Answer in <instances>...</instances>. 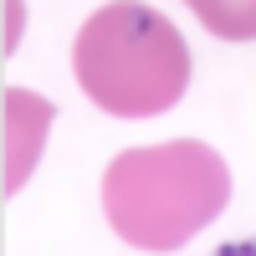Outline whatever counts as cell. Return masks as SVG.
<instances>
[{
  "label": "cell",
  "instance_id": "5b68a950",
  "mask_svg": "<svg viewBox=\"0 0 256 256\" xmlns=\"http://www.w3.org/2000/svg\"><path fill=\"white\" fill-rule=\"evenodd\" d=\"M216 256H256V236H246V241H226Z\"/></svg>",
  "mask_w": 256,
  "mask_h": 256
},
{
  "label": "cell",
  "instance_id": "6da1fadb",
  "mask_svg": "<svg viewBox=\"0 0 256 256\" xmlns=\"http://www.w3.org/2000/svg\"><path fill=\"white\" fill-rule=\"evenodd\" d=\"M230 200V169L210 144L169 138L102 169V216L138 251H180Z\"/></svg>",
  "mask_w": 256,
  "mask_h": 256
},
{
  "label": "cell",
  "instance_id": "3957f363",
  "mask_svg": "<svg viewBox=\"0 0 256 256\" xmlns=\"http://www.w3.org/2000/svg\"><path fill=\"white\" fill-rule=\"evenodd\" d=\"M0 98H6V180L0 184H6V195H16L41 159V144H46V128H52L56 108L26 88H6Z\"/></svg>",
  "mask_w": 256,
  "mask_h": 256
},
{
  "label": "cell",
  "instance_id": "277c9868",
  "mask_svg": "<svg viewBox=\"0 0 256 256\" xmlns=\"http://www.w3.org/2000/svg\"><path fill=\"white\" fill-rule=\"evenodd\" d=\"M195 16L216 36H230V41L256 36V0H241V6H226V0H195Z\"/></svg>",
  "mask_w": 256,
  "mask_h": 256
},
{
  "label": "cell",
  "instance_id": "7a4b0ae2",
  "mask_svg": "<svg viewBox=\"0 0 256 256\" xmlns=\"http://www.w3.org/2000/svg\"><path fill=\"white\" fill-rule=\"evenodd\" d=\"M72 72L102 113L154 118L190 88V46L154 6H102L77 31Z\"/></svg>",
  "mask_w": 256,
  "mask_h": 256
}]
</instances>
